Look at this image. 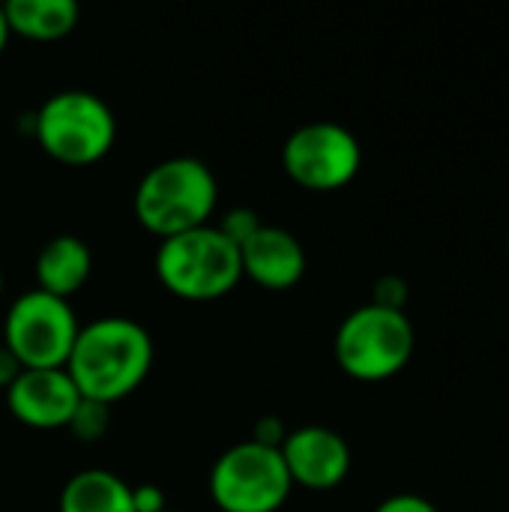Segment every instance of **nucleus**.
Wrapping results in <instances>:
<instances>
[{
    "instance_id": "4",
    "label": "nucleus",
    "mask_w": 509,
    "mask_h": 512,
    "mask_svg": "<svg viewBox=\"0 0 509 512\" xmlns=\"http://www.w3.org/2000/svg\"><path fill=\"white\" fill-rule=\"evenodd\" d=\"M30 120L42 153L69 168L102 162L117 141L114 111L90 90H60L48 96Z\"/></svg>"
},
{
    "instance_id": "20",
    "label": "nucleus",
    "mask_w": 509,
    "mask_h": 512,
    "mask_svg": "<svg viewBox=\"0 0 509 512\" xmlns=\"http://www.w3.org/2000/svg\"><path fill=\"white\" fill-rule=\"evenodd\" d=\"M375 512H438V507L423 495H393V498H384Z\"/></svg>"
},
{
    "instance_id": "5",
    "label": "nucleus",
    "mask_w": 509,
    "mask_h": 512,
    "mask_svg": "<svg viewBox=\"0 0 509 512\" xmlns=\"http://www.w3.org/2000/svg\"><path fill=\"white\" fill-rule=\"evenodd\" d=\"M414 345V324L405 312L366 303L339 324L333 351L348 378L378 384L399 375L411 363Z\"/></svg>"
},
{
    "instance_id": "15",
    "label": "nucleus",
    "mask_w": 509,
    "mask_h": 512,
    "mask_svg": "<svg viewBox=\"0 0 509 512\" xmlns=\"http://www.w3.org/2000/svg\"><path fill=\"white\" fill-rule=\"evenodd\" d=\"M108 426H111V408L93 399H81L66 429L72 432V438L84 444H96L99 438H105Z\"/></svg>"
},
{
    "instance_id": "22",
    "label": "nucleus",
    "mask_w": 509,
    "mask_h": 512,
    "mask_svg": "<svg viewBox=\"0 0 509 512\" xmlns=\"http://www.w3.org/2000/svg\"><path fill=\"white\" fill-rule=\"evenodd\" d=\"M9 24H6V15H3V6H0V54L6 51V45H9Z\"/></svg>"
},
{
    "instance_id": "8",
    "label": "nucleus",
    "mask_w": 509,
    "mask_h": 512,
    "mask_svg": "<svg viewBox=\"0 0 509 512\" xmlns=\"http://www.w3.org/2000/svg\"><path fill=\"white\" fill-rule=\"evenodd\" d=\"M285 174L309 192H339L363 168V147L351 129L333 120L297 126L282 144Z\"/></svg>"
},
{
    "instance_id": "3",
    "label": "nucleus",
    "mask_w": 509,
    "mask_h": 512,
    "mask_svg": "<svg viewBox=\"0 0 509 512\" xmlns=\"http://www.w3.org/2000/svg\"><path fill=\"white\" fill-rule=\"evenodd\" d=\"M153 264L159 285L189 303L219 300L243 279L240 249L216 225L159 240Z\"/></svg>"
},
{
    "instance_id": "6",
    "label": "nucleus",
    "mask_w": 509,
    "mask_h": 512,
    "mask_svg": "<svg viewBox=\"0 0 509 512\" xmlns=\"http://www.w3.org/2000/svg\"><path fill=\"white\" fill-rule=\"evenodd\" d=\"M207 486L222 512H279L294 489L282 453L255 441L228 447L213 462Z\"/></svg>"
},
{
    "instance_id": "19",
    "label": "nucleus",
    "mask_w": 509,
    "mask_h": 512,
    "mask_svg": "<svg viewBox=\"0 0 509 512\" xmlns=\"http://www.w3.org/2000/svg\"><path fill=\"white\" fill-rule=\"evenodd\" d=\"M132 507L135 512H165L168 510V498L159 486L147 483V486H132Z\"/></svg>"
},
{
    "instance_id": "18",
    "label": "nucleus",
    "mask_w": 509,
    "mask_h": 512,
    "mask_svg": "<svg viewBox=\"0 0 509 512\" xmlns=\"http://www.w3.org/2000/svg\"><path fill=\"white\" fill-rule=\"evenodd\" d=\"M285 438H288V429H285V423L279 417H261L255 423V435H252L255 444H264V447L279 450L285 444Z\"/></svg>"
},
{
    "instance_id": "17",
    "label": "nucleus",
    "mask_w": 509,
    "mask_h": 512,
    "mask_svg": "<svg viewBox=\"0 0 509 512\" xmlns=\"http://www.w3.org/2000/svg\"><path fill=\"white\" fill-rule=\"evenodd\" d=\"M372 303L375 306H384V309H396V312H405V303H408V288L399 276H381L375 282V294H372Z\"/></svg>"
},
{
    "instance_id": "25",
    "label": "nucleus",
    "mask_w": 509,
    "mask_h": 512,
    "mask_svg": "<svg viewBox=\"0 0 509 512\" xmlns=\"http://www.w3.org/2000/svg\"><path fill=\"white\" fill-rule=\"evenodd\" d=\"M165 512H171V510H165Z\"/></svg>"
},
{
    "instance_id": "21",
    "label": "nucleus",
    "mask_w": 509,
    "mask_h": 512,
    "mask_svg": "<svg viewBox=\"0 0 509 512\" xmlns=\"http://www.w3.org/2000/svg\"><path fill=\"white\" fill-rule=\"evenodd\" d=\"M24 369H21V363L15 360V354L6 348V345H0V390L6 393L12 384H15V378L21 375Z\"/></svg>"
},
{
    "instance_id": "13",
    "label": "nucleus",
    "mask_w": 509,
    "mask_h": 512,
    "mask_svg": "<svg viewBox=\"0 0 509 512\" xmlns=\"http://www.w3.org/2000/svg\"><path fill=\"white\" fill-rule=\"evenodd\" d=\"M9 33L33 42H57L78 27L81 9L75 0H9L3 3Z\"/></svg>"
},
{
    "instance_id": "7",
    "label": "nucleus",
    "mask_w": 509,
    "mask_h": 512,
    "mask_svg": "<svg viewBox=\"0 0 509 512\" xmlns=\"http://www.w3.org/2000/svg\"><path fill=\"white\" fill-rule=\"evenodd\" d=\"M78 330L81 324L69 300L33 288L6 309L3 345L15 354L21 369H66Z\"/></svg>"
},
{
    "instance_id": "14",
    "label": "nucleus",
    "mask_w": 509,
    "mask_h": 512,
    "mask_svg": "<svg viewBox=\"0 0 509 512\" xmlns=\"http://www.w3.org/2000/svg\"><path fill=\"white\" fill-rule=\"evenodd\" d=\"M57 512H135L132 486L102 468L78 471L66 480Z\"/></svg>"
},
{
    "instance_id": "23",
    "label": "nucleus",
    "mask_w": 509,
    "mask_h": 512,
    "mask_svg": "<svg viewBox=\"0 0 509 512\" xmlns=\"http://www.w3.org/2000/svg\"><path fill=\"white\" fill-rule=\"evenodd\" d=\"M3 285H6V279H3V270H0V297H3Z\"/></svg>"
},
{
    "instance_id": "16",
    "label": "nucleus",
    "mask_w": 509,
    "mask_h": 512,
    "mask_svg": "<svg viewBox=\"0 0 509 512\" xmlns=\"http://www.w3.org/2000/svg\"><path fill=\"white\" fill-rule=\"evenodd\" d=\"M216 228L240 249V246H246L264 228V222H261L258 210H252V207H231Z\"/></svg>"
},
{
    "instance_id": "1",
    "label": "nucleus",
    "mask_w": 509,
    "mask_h": 512,
    "mask_svg": "<svg viewBox=\"0 0 509 512\" xmlns=\"http://www.w3.org/2000/svg\"><path fill=\"white\" fill-rule=\"evenodd\" d=\"M153 336L132 318L108 315L78 330L66 372L81 399L114 405L132 396L153 369Z\"/></svg>"
},
{
    "instance_id": "11",
    "label": "nucleus",
    "mask_w": 509,
    "mask_h": 512,
    "mask_svg": "<svg viewBox=\"0 0 509 512\" xmlns=\"http://www.w3.org/2000/svg\"><path fill=\"white\" fill-rule=\"evenodd\" d=\"M243 276L264 291H291L306 276V249L303 243L279 228L264 225L246 246H240Z\"/></svg>"
},
{
    "instance_id": "24",
    "label": "nucleus",
    "mask_w": 509,
    "mask_h": 512,
    "mask_svg": "<svg viewBox=\"0 0 509 512\" xmlns=\"http://www.w3.org/2000/svg\"><path fill=\"white\" fill-rule=\"evenodd\" d=\"M507 249H509V237H507Z\"/></svg>"
},
{
    "instance_id": "12",
    "label": "nucleus",
    "mask_w": 509,
    "mask_h": 512,
    "mask_svg": "<svg viewBox=\"0 0 509 512\" xmlns=\"http://www.w3.org/2000/svg\"><path fill=\"white\" fill-rule=\"evenodd\" d=\"M33 270H36L39 291L69 300L87 285V279L93 273V252L81 237L57 234L39 249Z\"/></svg>"
},
{
    "instance_id": "2",
    "label": "nucleus",
    "mask_w": 509,
    "mask_h": 512,
    "mask_svg": "<svg viewBox=\"0 0 509 512\" xmlns=\"http://www.w3.org/2000/svg\"><path fill=\"white\" fill-rule=\"evenodd\" d=\"M219 204L216 174L195 156L156 162L135 186L132 213L159 240L210 225Z\"/></svg>"
},
{
    "instance_id": "10",
    "label": "nucleus",
    "mask_w": 509,
    "mask_h": 512,
    "mask_svg": "<svg viewBox=\"0 0 509 512\" xmlns=\"http://www.w3.org/2000/svg\"><path fill=\"white\" fill-rule=\"evenodd\" d=\"M81 402L66 369H24L6 390L12 417L30 429H66Z\"/></svg>"
},
{
    "instance_id": "9",
    "label": "nucleus",
    "mask_w": 509,
    "mask_h": 512,
    "mask_svg": "<svg viewBox=\"0 0 509 512\" xmlns=\"http://www.w3.org/2000/svg\"><path fill=\"white\" fill-rule=\"evenodd\" d=\"M279 453L291 483L309 492L339 489L351 474V447L327 426H300L288 432Z\"/></svg>"
}]
</instances>
